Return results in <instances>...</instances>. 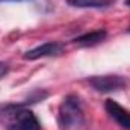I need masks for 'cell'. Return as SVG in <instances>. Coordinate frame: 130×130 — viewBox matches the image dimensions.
<instances>
[{
	"instance_id": "7",
	"label": "cell",
	"mask_w": 130,
	"mask_h": 130,
	"mask_svg": "<svg viewBox=\"0 0 130 130\" xmlns=\"http://www.w3.org/2000/svg\"><path fill=\"white\" fill-rule=\"evenodd\" d=\"M67 3L73 8H95L103 9L109 8L110 5L115 3V0H67Z\"/></svg>"
},
{
	"instance_id": "3",
	"label": "cell",
	"mask_w": 130,
	"mask_h": 130,
	"mask_svg": "<svg viewBox=\"0 0 130 130\" xmlns=\"http://www.w3.org/2000/svg\"><path fill=\"white\" fill-rule=\"evenodd\" d=\"M88 83L98 92H117L126 89L129 86V79L120 74H104V76H92L88 79Z\"/></svg>"
},
{
	"instance_id": "4",
	"label": "cell",
	"mask_w": 130,
	"mask_h": 130,
	"mask_svg": "<svg viewBox=\"0 0 130 130\" xmlns=\"http://www.w3.org/2000/svg\"><path fill=\"white\" fill-rule=\"evenodd\" d=\"M65 50V45L59 41H48V42H44L38 47H35L32 50L26 52L24 53V59L26 61H36L39 58H48V56H58V55H62Z\"/></svg>"
},
{
	"instance_id": "5",
	"label": "cell",
	"mask_w": 130,
	"mask_h": 130,
	"mask_svg": "<svg viewBox=\"0 0 130 130\" xmlns=\"http://www.w3.org/2000/svg\"><path fill=\"white\" fill-rule=\"evenodd\" d=\"M104 109L107 112V115L123 129L130 130V110H127L126 107H123L118 101L107 98L104 101Z\"/></svg>"
},
{
	"instance_id": "9",
	"label": "cell",
	"mask_w": 130,
	"mask_h": 130,
	"mask_svg": "<svg viewBox=\"0 0 130 130\" xmlns=\"http://www.w3.org/2000/svg\"><path fill=\"white\" fill-rule=\"evenodd\" d=\"M124 5H126L127 8H130V0H126V2H124Z\"/></svg>"
},
{
	"instance_id": "10",
	"label": "cell",
	"mask_w": 130,
	"mask_h": 130,
	"mask_svg": "<svg viewBox=\"0 0 130 130\" xmlns=\"http://www.w3.org/2000/svg\"><path fill=\"white\" fill-rule=\"evenodd\" d=\"M0 2H20V0H0Z\"/></svg>"
},
{
	"instance_id": "1",
	"label": "cell",
	"mask_w": 130,
	"mask_h": 130,
	"mask_svg": "<svg viewBox=\"0 0 130 130\" xmlns=\"http://www.w3.org/2000/svg\"><path fill=\"white\" fill-rule=\"evenodd\" d=\"M27 104H6L0 106V118L8 130H41V123Z\"/></svg>"
},
{
	"instance_id": "6",
	"label": "cell",
	"mask_w": 130,
	"mask_h": 130,
	"mask_svg": "<svg viewBox=\"0 0 130 130\" xmlns=\"http://www.w3.org/2000/svg\"><path fill=\"white\" fill-rule=\"evenodd\" d=\"M106 36H107V32H106L104 29H98V30H92V32L83 33V35L77 36V38L74 39V42L79 44V45H85V47H88V45L100 44L101 41L106 39Z\"/></svg>"
},
{
	"instance_id": "2",
	"label": "cell",
	"mask_w": 130,
	"mask_h": 130,
	"mask_svg": "<svg viewBox=\"0 0 130 130\" xmlns=\"http://www.w3.org/2000/svg\"><path fill=\"white\" fill-rule=\"evenodd\" d=\"M58 126L61 130H85L86 118L77 95L70 94L62 100L58 109Z\"/></svg>"
},
{
	"instance_id": "8",
	"label": "cell",
	"mask_w": 130,
	"mask_h": 130,
	"mask_svg": "<svg viewBox=\"0 0 130 130\" xmlns=\"http://www.w3.org/2000/svg\"><path fill=\"white\" fill-rule=\"evenodd\" d=\"M8 73H9V65L6 64V62H2V61H0V80H2Z\"/></svg>"
}]
</instances>
